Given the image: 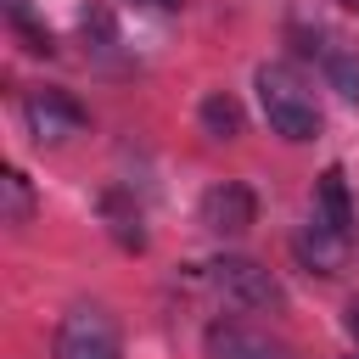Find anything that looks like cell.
<instances>
[{
	"mask_svg": "<svg viewBox=\"0 0 359 359\" xmlns=\"http://www.w3.org/2000/svg\"><path fill=\"white\" fill-rule=\"evenodd\" d=\"M101 219H107V230H112V241H118V247H129V252H140V247H146L140 208H135L123 191H101Z\"/></svg>",
	"mask_w": 359,
	"mask_h": 359,
	"instance_id": "8",
	"label": "cell"
},
{
	"mask_svg": "<svg viewBox=\"0 0 359 359\" xmlns=\"http://www.w3.org/2000/svg\"><path fill=\"white\" fill-rule=\"evenodd\" d=\"M56 359H118V325L101 309H73L56 325Z\"/></svg>",
	"mask_w": 359,
	"mask_h": 359,
	"instance_id": "3",
	"label": "cell"
},
{
	"mask_svg": "<svg viewBox=\"0 0 359 359\" xmlns=\"http://www.w3.org/2000/svg\"><path fill=\"white\" fill-rule=\"evenodd\" d=\"M258 107L280 140H314L320 135V112L286 67H258Z\"/></svg>",
	"mask_w": 359,
	"mask_h": 359,
	"instance_id": "1",
	"label": "cell"
},
{
	"mask_svg": "<svg viewBox=\"0 0 359 359\" xmlns=\"http://www.w3.org/2000/svg\"><path fill=\"white\" fill-rule=\"evenodd\" d=\"M208 359H292L286 342L264 337V331H247V325H208Z\"/></svg>",
	"mask_w": 359,
	"mask_h": 359,
	"instance_id": "6",
	"label": "cell"
},
{
	"mask_svg": "<svg viewBox=\"0 0 359 359\" xmlns=\"http://www.w3.org/2000/svg\"><path fill=\"white\" fill-rule=\"evenodd\" d=\"M196 219H202V230H208V236L236 241V236H247V230H252V219H258V196H252L241 180H219V185L202 196Z\"/></svg>",
	"mask_w": 359,
	"mask_h": 359,
	"instance_id": "4",
	"label": "cell"
},
{
	"mask_svg": "<svg viewBox=\"0 0 359 359\" xmlns=\"http://www.w3.org/2000/svg\"><path fill=\"white\" fill-rule=\"evenodd\" d=\"M314 224H325V230H337V236L353 230V202H348V180H342L337 163L314 180Z\"/></svg>",
	"mask_w": 359,
	"mask_h": 359,
	"instance_id": "7",
	"label": "cell"
},
{
	"mask_svg": "<svg viewBox=\"0 0 359 359\" xmlns=\"http://www.w3.org/2000/svg\"><path fill=\"white\" fill-rule=\"evenodd\" d=\"M353 359H359V353H353Z\"/></svg>",
	"mask_w": 359,
	"mask_h": 359,
	"instance_id": "16",
	"label": "cell"
},
{
	"mask_svg": "<svg viewBox=\"0 0 359 359\" xmlns=\"http://www.w3.org/2000/svg\"><path fill=\"white\" fill-rule=\"evenodd\" d=\"M196 118H202V135H213V140H236L241 135V107L230 95H208Z\"/></svg>",
	"mask_w": 359,
	"mask_h": 359,
	"instance_id": "10",
	"label": "cell"
},
{
	"mask_svg": "<svg viewBox=\"0 0 359 359\" xmlns=\"http://www.w3.org/2000/svg\"><path fill=\"white\" fill-rule=\"evenodd\" d=\"M342 247H348V236H337V230H325V224H309V230L297 236V258H303L314 275H337V269H342Z\"/></svg>",
	"mask_w": 359,
	"mask_h": 359,
	"instance_id": "9",
	"label": "cell"
},
{
	"mask_svg": "<svg viewBox=\"0 0 359 359\" xmlns=\"http://www.w3.org/2000/svg\"><path fill=\"white\" fill-rule=\"evenodd\" d=\"M28 129H34V140H67V135H79L84 129V107L79 101H67L62 90H39V95H28Z\"/></svg>",
	"mask_w": 359,
	"mask_h": 359,
	"instance_id": "5",
	"label": "cell"
},
{
	"mask_svg": "<svg viewBox=\"0 0 359 359\" xmlns=\"http://www.w3.org/2000/svg\"><path fill=\"white\" fill-rule=\"evenodd\" d=\"M140 6H157V11H174V6H185V0H140Z\"/></svg>",
	"mask_w": 359,
	"mask_h": 359,
	"instance_id": "14",
	"label": "cell"
},
{
	"mask_svg": "<svg viewBox=\"0 0 359 359\" xmlns=\"http://www.w3.org/2000/svg\"><path fill=\"white\" fill-rule=\"evenodd\" d=\"M202 280L236 309H280L286 303L280 280L252 258H213V264H202Z\"/></svg>",
	"mask_w": 359,
	"mask_h": 359,
	"instance_id": "2",
	"label": "cell"
},
{
	"mask_svg": "<svg viewBox=\"0 0 359 359\" xmlns=\"http://www.w3.org/2000/svg\"><path fill=\"white\" fill-rule=\"evenodd\" d=\"M79 22H84V34H95L101 45H112V17H107L101 6H84V17H79Z\"/></svg>",
	"mask_w": 359,
	"mask_h": 359,
	"instance_id": "13",
	"label": "cell"
},
{
	"mask_svg": "<svg viewBox=\"0 0 359 359\" xmlns=\"http://www.w3.org/2000/svg\"><path fill=\"white\" fill-rule=\"evenodd\" d=\"M0 196H6V224H28V219H34V191H28L22 168H6Z\"/></svg>",
	"mask_w": 359,
	"mask_h": 359,
	"instance_id": "11",
	"label": "cell"
},
{
	"mask_svg": "<svg viewBox=\"0 0 359 359\" xmlns=\"http://www.w3.org/2000/svg\"><path fill=\"white\" fill-rule=\"evenodd\" d=\"M320 62H325V79L337 84V95L359 101V62H353V56H342V50H320Z\"/></svg>",
	"mask_w": 359,
	"mask_h": 359,
	"instance_id": "12",
	"label": "cell"
},
{
	"mask_svg": "<svg viewBox=\"0 0 359 359\" xmlns=\"http://www.w3.org/2000/svg\"><path fill=\"white\" fill-rule=\"evenodd\" d=\"M348 6H359V0H348Z\"/></svg>",
	"mask_w": 359,
	"mask_h": 359,
	"instance_id": "15",
	"label": "cell"
}]
</instances>
